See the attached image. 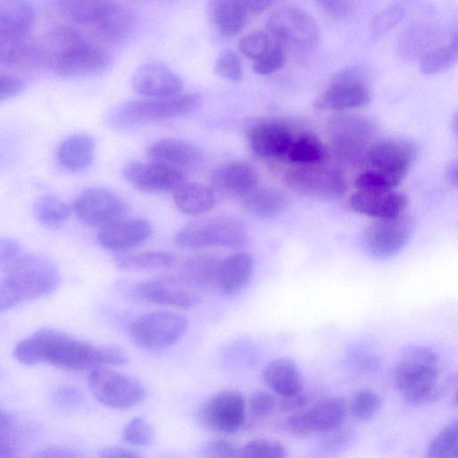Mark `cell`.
Returning a JSON list of instances; mask_svg holds the SVG:
<instances>
[{
  "label": "cell",
  "mask_w": 458,
  "mask_h": 458,
  "mask_svg": "<svg viewBox=\"0 0 458 458\" xmlns=\"http://www.w3.org/2000/svg\"><path fill=\"white\" fill-rule=\"evenodd\" d=\"M176 208L191 216L203 215L216 205V194L212 189L199 182H184L173 191Z\"/></svg>",
  "instance_id": "f546056e"
},
{
  "label": "cell",
  "mask_w": 458,
  "mask_h": 458,
  "mask_svg": "<svg viewBox=\"0 0 458 458\" xmlns=\"http://www.w3.org/2000/svg\"><path fill=\"white\" fill-rule=\"evenodd\" d=\"M152 233L148 220L124 216L100 227L97 239L103 249L123 253L146 242Z\"/></svg>",
  "instance_id": "ffe728a7"
},
{
  "label": "cell",
  "mask_w": 458,
  "mask_h": 458,
  "mask_svg": "<svg viewBox=\"0 0 458 458\" xmlns=\"http://www.w3.org/2000/svg\"><path fill=\"white\" fill-rule=\"evenodd\" d=\"M35 21L33 6L25 1L0 0V29L28 37Z\"/></svg>",
  "instance_id": "d6a6232c"
},
{
  "label": "cell",
  "mask_w": 458,
  "mask_h": 458,
  "mask_svg": "<svg viewBox=\"0 0 458 458\" xmlns=\"http://www.w3.org/2000/svg\"><path fill=\"white\" fill-rule=\"evenodd\" d=\"M110 61L104 48L83 38L63 52L53 64L58 75L74 78L99 72L108 67Z\"/></svg>",
  "instance_id": "d6986e66"
},
{
  "label": "cell",
  "mask_w": 458,
  "mask_h": 458,
  "mask_svg": "<svg viewBox=\"0 0 458 458\" xmlns=\"http://www.w3.org/2000/svg\"><path fill=\"white\" fill-rule=\"evenodd\" d=\"M0 458H20L17 447L0 436Z\"/></svg>",
  "instance_id": "91938a15"
},
{
  "label": "cell",
  "mask_w": 458,
  "mask_h": 458,
  "mask_svg": "<svg viewBox=\"0 0 458 458\" xmlns=\"http://www.w3.org/2000/svg\"><path fill=\"white\" fill-rule=\"evenodd\" d=\"M4 277L19 291L22 302L47 296L60 283L56 267L33 254L18 255L4 265Z\"/></svg>",
  "instance_id": "5b68a950"
},
{
  "label": "cell",
  "mask_w": 458,
  "mask_h": 458,
  "mask_svg": "<svg viewBox=\"0 0 458 458\" xmlns=\"http://www.w3.org/2000/svg\"><path fill=\"white\" fill-rule=\"evenodd\" d=\"M238 449L230 441L223 438L207 443L201 450V458H236Z\"/></svg>",
  "instance_id": "f907efd6"
},
{
  "label": "cell",
  "mask_w": 458,
  "mask_h": 458,
  "mask_svg": "<svg viewBox=\"0 0 458 458\" xmlns=\"http://www.w3.org/2000/svg\"><path fill=\"white\" fill-rule=\"evenodd\" d=\"M33 213L41 225L56 227L67 220L70 216V208L55 196L44 195L36 199Z\"/></svg>",
  "instance_id": "f35d334b"
},
{
  "label": "cell",
  "mask_w": 458,
  "mask_h": 458,
  "mask_svg": "<svg viewBox=\"0 0 458 458\" xmlns=\"http://www.w3.org/2000/svg\"><path fill=\"white\" fill-rule=\"evenodd\" d=\"M285 182L299 194L323 200L340 199L347 189L343 173L322 163L297 165L286 173Z\"/></svg>",
  "instance_id": "ba28073f"
},
{
  "label": "cell",
  "mask_w": 458,
  "mask_h": 458,
  "mask_svg": "<svg viewBox=\"0 0 458 458\" xmlns=\"http://www.w3.org/2000/svg\"><path fill=\"white\" fill-rule=\"evenodd\" d=\"M24 87L23 81L13 75L0 74V101L18 94Z\"/></svg>",
  "instance_id": "f5cc1de1"
},
{
  "label": "cell",
  "mask_w": 458,
  "mask_h": 458,
  "mask_svg": "<svg viewBox=\"0 0 458 458\" xmlns=\"http://www.w3.org/2000/svg\"><path fill=\"white\" fill-rule=\"evenodd\" d=\"M382 403L381 397L376 392L367 388L360 389L351 402V414L356 420L368 421L377 414Z\"/></svg>",
  "instance_id": "b9f144b4"
},
{
  "label": "cell",
  "mask_w": 458,
  "mask_h": 458,
  "mask_svg": "<svg viewBox=\"0 0 458 458\" xmlns=\"http://www.w3.org/2000/svg\"><path fill=\"white\" fill-rule=\"evenodd\" d=\"M135 92L148 98H164L180 94L182 82L169 67L157 61L140 65L131 78Z\"/></svg>",
  "instance_id": "603a6c76"
},
{
  "label": "cell",
  "mask_w": 458,
  "mask_h": 458,
  "mask_svg": "<svg viewBox=\"0 0 458 458\" xmlns=\"http://www.w3.org/2000/svg\"><path fill=\"white\" fill-rule=\"evenodd\" d=\"M407 205V197L394 190L357 191L350 199V207L354 212L375 220L400 216Z\"/></svg>",
  "instance_id": "cb8c5ba5"
},
{
  "label": "cell",
  "mask_w": 458,
  "mask_h": 458,
  "mask_svg": "<svg viewBox=\"0 0 458 458\" xmlns=\"http://www.w3.org/2000/svg\"><path fill=\"white\" fill-rule=\"evenodd\" d=\"M415 157L414 146L406 140L389 139L372 144L365 156L369 169L389 177L397 185Z\"/></svg>",
  "instance_id": "2e32d148"
},
{
  "label": "cell",
  "mask_w": 458,
  "mask_h": 458,
  "mask_svg": "<svg viewBox=\"0 0 458 458\" xmlns=\"http://www.w3.org/2000/svg\"><path fill=\"white\" fill-rule=\"evenodd\" d=\"M269 4V1L214 0L208 4V14L219 34L232 37L239 34L250 17L262 13Z\"/></svg>",
  "instance_id": "44dd1931"
},
{
  "label": "cell",
  "mask_w": 458,
  "mask_h": 458,
  "mask_svg": "<svg viewBox=\"0 0 458 458\" xmlns=\"http://www.w3.org/2000/svg\"><path fill=\"white\" fill-rule=\"evenodd\" d=\"M246 137L256 156L262 158L284 159L295 136L284 122L276 119H258L247 126Z\"/></svg>",
  "instance_id": "e0dca14e"
},
{
  "label": "cell",
  "mask_w": 458,
  "mask_h": 458,
  "mask_svg": "<svg viewBox=\"0 0 458 458\" xmlns=\"http://www.w3.org/2000/svg\"><path fill=\"white\" fill-rule=\"evenodd\" d=\"M99 458H141L137 453L117 446L106 447L99 451Z\"/></svg>",
  "instance_id": "680465c9"
},
{
  "label": "cell",
  "mask_w": 458,
  "mask_h": 458,
  "mask_svg": "<svg viewBox=\"0 0 458 458\" xmlns=\"http://www.w3.org/2000/svg\"><path fill=\"white\" fill-rule=\"evenodd\" d=\"M267 32L284 50L306 54L318 41L319 31L314 18L305 10L286 5L276 9L267 20Z\"/></svg>",
  "instance_id": "8992f818"
},
{
  "label": "cell",
  "mask_w": 458,
  "mask_h": 458,
  "mask_svg": "<svg viewBox=\"0 0 458 458\" xmlns=\"http://www.w3.org/2000/svg\"><path fill=\"white\" fill-rule=\"evenodd\" d=\"M153 437L152 428L141 417L131 419L123 430V440L134 445H148Z\"/></svg>",
  "instance_id": "7dc6e473"
},
{
  "label": "cell",
  "mask_w": 458,
  "mask_h": 458,
  "mask_svg": "<svg viewBox=\"0 0 458 458\" xmlns=\"http://www.w3.org/2000/svg\"><path fill=\"white\" fill-rule=\"evenodd\" d=\"M367 86L353 76L335 81L325 92L318 106L320 108L344 110L360 107L369 101Z\"/></svg>",
  "instance_id": "484cf974"
},
{
  "label": "cell",
  "mask_w": 458,
  "mask_h": 458,
  "mask_svg": "<svg viewBox=\"0 0 458 458\" xmlns=\"http://www.w3.org/2000/svg\"><path fill=\"white\" fill-rule=\"evenodd\" d=\"M201 102L198 94H178L164 98H148L123 102L114 106L106 116V123L125 130L145 123L170 119L191 113Z\"/></svg>",
  "instance_id": "3957f363"
},
{
  "label": "cell",
  "mask_w": 458,
  "mask_h": 458,
  "mask_svg": "<svg viewBox=\"0 0 458 458\" xmlns=\"http://www.w3.org/2000/svg\"><path fill=\"white\" fill-rule=\"evenodd\" d=\"M267 386L279 396L302 392V377L297 364L288 358L271 360L263 370Z\"/></svg>",
  "instance_id": "f1b7e54d"
},
{
  "label": "cell",
  "mask_w": 458,
  "mask_h": 458,
  "mask_svg": "<svg viewBox=\"0 0 458 458\" xmlns=\"http://www.w3.org/2000/svg\"><path fill=\"white\" fill-rule=\"evenodd\" d=\"M37 60V45L28 37L17 36L0 29V64L18 65Z\"/></svg>",
  "instance_id": "d590c367"
},
{
  "label": "cell",
  "mask_w": 458,
  "mask_h": 458,
  "mask_svg": "<svg viewBox=\"0 0 458 458\" xmlns=\"http://www.w3.org/2000/svg\"><path fill=\"white\" fill-rule=\"evenodd\" d=\"M175 257L168 251L149 250L120 253L114 257L116 268L123 271H150L168 268L175 264Z\"/></svg>",
  "instance_id": "836d02e7"
},
{
  "label": "cell",
  "mask_w": 458,
  "mask_h": 458,
  "mask_svg": "<svg viewBox=\"0 0 458 458\" xmlns=\"http://www.w3.org/2000/svg\"><path fill=\"white\" fill-rule=\"evenodd\" d=\"M147 155L152 162L185 172L196 168L203 160L201 150L194 144L178 139H163L151 144Z\"/></svg>",
  "instance_id": "d4e9b609"
},
{
  "label": "cell",
  "mask_w": 458,
  "mask_h": 458,
  "mask_svg": "<svg viewBox=\"0 0 458 458\" xmlns=\"http://www.w3.org/2000/svg\"><path fill=\"white\" fill-rule=\"evenodd\" d=\"M32 458H82L76 452L62 446H50L36 453Z\"/></svg>",
  "instance_id": "9f6ffc18"
},
{
  "label": "cell",
  "mask_w": 458,
  "mask_h": 458,
  "mask_svg": "<svg viewBox=\"0 0 458 458\" xmlns=\"http://www.w3.org/2000/svg\"><path fill=\"white\" fill-rule=\"evenodd\" d=\"M11 423L10 416L3 410H0V436L10 428Z\"/></svg>",
  "instance_id": "6125c7cd"
},
{
  "label": "cell",
  "mask_w": 458,
  "mask_h": 458,
  "mask_svg": "<svg viewBox=\"0 0 458 458\" xmlns=\"http://www.w3.org/2000/svg\"><path fill=\"white\" fill-rule=\"evenodd\" d=\"M319 6L330 16L343 18L349 15L353 9V2L349 1H319Z\"/></svg>",
  "instance_id": "db71d44e"
},
{
  "label": "cell",
  "mask_w": 458,
  "mask_h": 458,
  "mask_svg": "<svg viewBox=\"0 0 458 458\" xmlns=\"http://www.w3.org/2000/svg\"><path fill=\"white\" fill-rule=\"evenodd\" d=\"M254 270L252 257L244 251L222 259L216 287L225 295H234L251 279Z\"/></svg>",
  "instance_id": "4316f807"
},
{
  "label": "cell",
  "mask_w": 458,
  "mask_h": 458,
  "mask_svg": "<svg viewBox=\"0 0 458 458\" xmlns=\"http://www.w3.org/2000/svg\"><path fill=\"white\" fill-rule=\"evenodd\" d=\"M88 386L99 403L115 409L132 407L146 396L145 388L137 378L108 367L90 370Z\"/></svg>",
  "instance_id": "52a82bcc"
},
{
  "label": "cell",
  "mask_w": 458,
  "mask_h": 458,
  "mask_svg": "<svg viewBox=\"0 0 458 458\" xmlns=\"http://www.w3.org/2000/svg\"><path fill=\"white\" fill-rule=\"evenodd\" d=\"M457 58V39L449 46L441 47L427 53L420 62V69L425 74H436L449 68Z\"/></svg>",
  "instance_id": "60d3db41"
},
{
  "label": "cell",
  "mask_w": 458,
  "mask_h": 458,
  "mask_svg": "<svg viewBox=\"0 0 458 458\" xmlns=\"http://www.w3.org/2000/svg\"><path fill=\"white\" fill-rule=\"evenodd\" d=\"M221 262L214 254L192 255L182 263L178 277L194 290L216 287Z\"/></svg>",
  "instance_id": "83f0119b"
},
{
  "label": "cell",
  "mask_w": 458,
  "mask_h": 458,
  "mask_svg": "<svg viewBox=\"0 0 458 458\" xmlns=\"http://www.w3.org/2000/svg\"><path fill=\"white\" fill-rule=\"evenodd\" d=\"M354 184L358 191H392L397 186L389 177L370 169L360 174Z\"/></svg>",
  "instance_id": "c3c4849f"
},
{
  "label": "cell",
  "mask_w": 458,
  "mask_h": 458,
  "mask_svg": "<svg viewBox=\"0 0 458 458\" xmlns=\"http://www.w3.org/2000/svg\"><path fill=\"white\" fill-rule=\"evenodd\" d=\"M285 63V51L276 41L261 56L253 61V71L260 75H267L280 70Z\"/></svg>",
  "instance_id": "f6af8a7d"
},
{
  "label": "cell",
  "mask_w": 458,
  "mask_h": 458,
  "mask_svg": "<svg viewBox=\"0 0 458 458\" xmlns=\"http://www.w3.org/2000/svg\"><path fill=\"white\" fill-rule=\"evenodd\" d=\"M335 154L343 160L356 163L365 157L374 133L373 123L360 115H340L329 126Z\"/></svg>",
  "instance_id": "30bf717a"
},
{
  "label": "cell",
  "mask_w": 458,
  "mask_h": 458,
  "mask_svg": "<svg viewBox=\"0 0 458 458\" xmlns=\"http://www.w3.org/2000/svg\"><path fill=\"white\" fill-rule=\"evenodd\" d=\"M440 360L428 346L408 347L394 367V383L402 396L410 403L420 405L437 401Z\"/></svg>",
  "instance_id": "7a4b0ae2"
},
{
  "label": "cell",
  "mask_w": 458,
  "mask_h": 458,
  "mask_svg": "<svg viewBox=\"0 0 458 458\" xmlns=\"http://www.w3.org/2000/svg\"><path fill=\"white\" fill-rule=\"evenodd\" d=\"M21 302L22 300L15 285L5 277L0 279V312Z\"/></svg>",
  "instance_id": "816d5d0a"
},
{
  "label": "cell",
  "mask_w": 458,
  "mask_h": 458,
  "mask_svg": "<svg viewBox=\"0 0 458 458\" xmlns=\"http://www.w3.org/2000/svg\"><path fill=\"white\" fill-rule=\"evenodd\" d=\"M13 355L25 365L47 362L71 371H90L127 362L126 355L117 347L91 344L53 328L39 329L21 340Z\"/></svg>",
  "instance_id": "6da1fadb"
},
{
  "label": "cell",
  "mask_w": 458,
  "mask_h": 458,
  "mask_svg": "<svg viewBox=\"0 0 458 458\" xmlns=\"http://www.w3.org/2000/svg\"><path fill=\"white\" fill-rule=\"evenodd\" d=\"M210 185L215 194L242 200L259 187V175L250 164L231 161L212 172Z\"/></svg>",
  "instance_id": "7402d4cb"
},
{
  "label": "cell",
  "mask_w": 458,
  "mask_h": 458,
  "mask_svg": "<svg viewBox=\"0 0 458 458\" xmlns=\"http://www.w3.org/2000/svg\"><path fill=\"white\" fill-rule=\"evenodd\" d=\"M275 43L268 32L252 31L245 35L239 42V49L243 55L253 61L265 54Z\"/></svg>",
  "instance_id": "ee69618b"
},
{
  "label": "cell",
  "mask_w": 458,
  "mask_h": 458,
  "mask_svg": "<svg viewBox=\"0 0 458 458\" xmlns=\"http://www.w3.org/2000/svg\"><path fill=\"white\" fill-rule=\"evenodd\" d=\"M327 157V149L321 140L311 132L295 136L284 157L296 165L322 163Z\"/></svg>",
  "instance_id": "74e56055"
},
{
  "label": "cell",
  "mask_w": 458,
  "mask_h": 458,
  "mask_svg": "<svg viewBox=\"0 0 458 458\" xmlns=\"http://www.w3.org/2000/svg\"><path fill=\"white\" fill-rule=\"evenodd\" d=\"M188 328L187 318L177 312L157 310L134 319L129 326V335L145 348H162L175 344Z\"/></svg>",
  "instance_id": "9c48e42d"
},
{
  "label": "cell",
  "mask_w": 458,
  "mask_h": 458,
  "mask_svg": "<svg viewBox=\"0 0 458 458\" xmlns=\"http://www.w3.org/2000/svg\"><path fill=\"white\" fill-rule=\"evenodd\" d=\"M95 152L94 139L88 134H74L64 140L57 150L60 165L71 172L86 169L92 162Z\"/></svg>",
  "instance_id": "4dcf8cb0"
},
{
  "label": "cell",
  "mask_w": 458,
  "mask_h": 458,
  "mask_svg": "<svg viewBox=\"0 0 458 458\" xmlns=\"http://www.w3.org/2000/svg\"><path fill=\"white\" fill-rule=\"evenodd\" d=\"M72 210L85 224L102 227L125 216L127 204L114 191L104 187L89 188L72 202Z\"/></svg>",
  "instance_id": "4fadbf2b"
},
{
  "label": "cell",
  "mask_w": 458,
  "mask_h": 458,
  "mask_svg": "<svg viewBox=\"0 0 458 458\" xmlns=\"http://www.w3.org/2000/svg\"><path fill=\"white\" fill-rule=\"evenodd\" d=\"M236 458H287L284 446L276 441L257 439L238 449Z\"/></svg>",
  "instance_id": "7bdbcfd3"
},
{
  "label": "cell",
  "mask_w": 458,
  "mask_h": 458,
  "mask_svg": "<svg viewBox=\"0 0 458 458\" xmlns=\"http://www.w3.org/2000/svg\"><path fill=\"white\" fill-rule=\"evenodd\" d=\"M245 208L252 215L272 218L282 213L287 205L285 195L273 188L258 187L242 199Z\"/></svg>",
  "instance_id": "8d00e7d4"
},
{
  "label": "cell",
  "mask_w": 458,
  "mask_h": 458,
  "mask_svg": "<svg viewBox=\"0 0 458 458\" xmlns=\"http://www.w3.org/2000/svg\"><path fill=\"white\" fill-rule=\"evenodd\" d=\"M123 175L132 187L144 192H173L186 182L185 172L152 161H130L124 165Z\"/></svg>",
  "instance_id": "ac0fdd59"
},
{
  "label": "cell",
  "mask_w": 458,
  "mask_h": 458,
  "mask_svg": "<svg viewBox=\"0 0 458 458\" xmlns=\"http://www.w3.org/2000/svg\"><path fill=\"white\" fill-rule=\"evenodd\" d=\"M414 222L409 216L376 219L362 233L365 250L374 257L388 258L398 253L409 242Z\"/></svg>",
  "instance_id": "8fae6325"
},
{
  "label": "cell",
  "mask_w": 458,
  "mask_h": 458,
  "mask_svg": "<svg viewBox=\"0 0 458 458\" xmlns=\"http://www.w3.org/2000/svg\"><path fill=\"white\" fill-rule=\"evenodd\" d=\"M133 293L146 302L180 309L192 308L202 301L193 288L172 276L144 280L134 287Z\"/></svg>",
  "instance_id": "9a60e30c"
},
{
  "label": "cell",
  "mask_w": 458,
  "mask_h": 458,
  "mask_svg": "<svg viewBox=\"0 0 458 458\" xmlns=\"http://www.w3.org/2000/svg\"><path fill=\"white\" fill-rule=\"evenodd\" d=\"M446 178L448 182L454 186L457 185L458 182V166L457 161H453L447 167L446 170Z\"/></svg>",
  "instance_id": "94428289"
},
{
  "label": "cell",
  "mask_w": 458,
  "mask_h": 458,
  "mask_svg": "<svg viewBox=\"0 0 458 458\" xmlns=\"http://www.w3.org/2000/svg\"><path fill=\"white\" fill-rule=\"evenodd\" d=\"M246 402L237 390H225L207 399L198 411L204 427L220 433H233L245 422Z\"/></svg>",
  "instance_id": "7c38bea8"
},
{
  "label": "cell",
  "mask_w": 458,
  "mask_h": 458,
  "mask_svg": "<svg viewBox=\"0 0 458 458\" xmlns=\"http://www.w3.org/2000/svg\"><path fill=\"white\" fill-rule=\"evenodd\" d=\"M248 406L252 417L261 419L273 412L276 406V402L268 392L259 390L250 395Z\"/></svg>",
  "instance_id": "681fc988"
},
{
  "label": "cell",
  "mask_w": 458,
  "mask_h": 458,
  "mask_svg": "<svg viewBox=\"0 0 458 458\" xmlns=\"http://www.w3.org/2000/svg\"><path fill=\"white\" fill-rule=\"evenodd\" d=\"M113 3L97 0H63L56 2V8L64 17L73 22L95 26Z\"/></svg>",
  "instance_id": "e575fe53"
},
{
  "label": "cell",
  "mask_w": 458,
  "mask_h": 458,
  "mask_svg": "<svg viewBox=\"0 0 458 458\" xmlns=\"http://www.w3.org/2000/svg\"><path fill=\"white\" fill-rule=\"evenodd\" d=\"M215 71L222 78L239 81L242 77V64L238 55L226 49L221 52L215 61Z\"/></svg>",
  "instance_id": "bcb514c9"
},
{
  "label": "cell",
  "mask_w": 458,
  "mask_h": 458,
  "mask_svg": "<svg viewBox=\"0 0 458 458\" xmlns=\"http://www.w3.org/2000/svg\"><path fill=\"white\" fill-rule=\"evenodd\" d=\"M427 458L458 457V423L454 420L443 428L429 442Z\"/></svg>",
  "instance_id": "ab89813d"
},
{
  "label": "cell",
  "mask_w": 458,
  "mask_h": 458,
  "mask_svg": "<svg viewBox=\"0 0 458 458\" xmlns=\"http://www.w3.org/2000/svg\"><path fill=\"white\" fill-rule=\"evenodd\" d=\"M21 245L9 238H0V263H6L20 254Z\"/></svg>",
  "instance_id": "6f0895ef"
},
{
  "label": "cell",
  "mask_w": 458,
  "mask_h": 458,
  "mask_svg": "<svg viewBox=\"0 0 458 458\" xmlns=\"http://www.w3.org/2000/svg\"><path fill=\"white\" fill-rule=\"evenodd\" d=\"M345 413L346 406L342 399L328 398L309 409L295 411L287 419L286 427L297 436L330 432L340 427Z\"/></svg>",
  "instance_id": "5bb4252c"
},
{
  "label": "cell",
  "mask_w": 458,
  "mask_h": 458,
  "mask_svg": "<svg viewBox=\"0 0 458 458\" xmlns=\"http://www.w3.org/2000/svg\"><path fill=\"white\" fill-rule=\"evenodd\" d=\"M307 397L303 392L288 396H280L276 405L283 411H298L305 407Z\"/></svg>",
  "instance_id": "11a10c76"
},
{
  "label": "cell",
  "mask_w": 458,
  "mask_h": 458,
  "mask_svg": "<svg viewBox=\"0 0 458 458\" xmlns=\"http://www.w3.org/2000/svg\"><path fill=\"white\" fill-rule=\"evenodd\" d=\"M247 240L244 224L231 216L199 218L182 225L174 234V243L182 249L208 247L239 248Z\"/></svg>",
  "instance_id": "277c9868"
},
{
  "label": "cell",
  "mask_w": 458,
  "mask_h": 458,
  "mask_svg": "<svg viewBox=\"0 0 458 458\" xmlns=\"http://www.w3.org/2000/svg\"><path fill=\"white\" fill-rule=\"evenodd\" d=\"M134 25L135 19L131 10L114 2L95 27L106 40L120 44L130 37Z\"/></svg>",
  "instance_id": "1f68e13d"
}]
</instances>
